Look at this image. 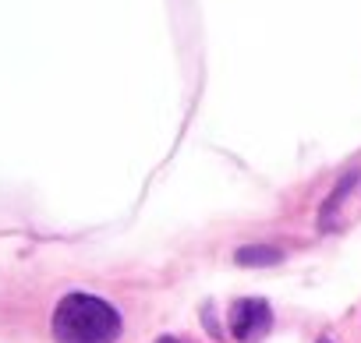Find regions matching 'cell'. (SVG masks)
Returning <instances> with one entry per match:
<instances>
[{"instance_id":"obj_1","label":"cell","mask_w":361,"mask_h":343,"mask_svg":"<svg viewBox=\"0 0 361 343\" xmlns=\"http://www.w3.org/2000/svg\"><path fill=\"white\" fill-rule=\"evenodd\" d=\"M57 343H117L121 311L96 294H68L50 318Z\"/></svg>"},{"instance_id":"obj_2","label":"cell","mask_w":361,"mask_h":343,"mask_svg":"<svg viewBox=\"0 0 361 343\" xmlns=\"http://www.w3.org/2000/svg\"><path fill=\"white\" fill-rule=\"evenodd\" d=\"M273 329V311L262 297H245L231 308V332L245 343H255L262 339L266 332Z\"/></svg>"},{"instance_id":"obj_3","label":"cell","mask_w":361,"mask_h":343,"mask_svg":"<svg viewBox=\"0 0 361 343\" xmlns=\"http://www.w3.org/2000/svg\"><path fill=\"white\" fill-rule=\"evenodd\" d=\"M283 258V251L280 248H266V244H259V248H238L234 251V262L238 266H276Z\"/></svg>"},{"instance_id":"obj_4","label":"cell","mask_w":361,"mask_h":343,"mask_svg":"<svg viewBox=\"0 0 361 343\" xmlns=\"http://www.w3.org/2000/svg\"><path fill=\"white\" fill-rule=\"evenodd\" d=\"M156 343H180V339H173V336H163V339H156Z\"/></svg>"},{"instance_id":"obj_5","label":"cell","mask_w":361,"mask_h":343,"mask_svg":"<svg viewBox=\"0 0 361 343\" xmlns=\"http://www.w3.org/2000/svg\"><path fill=\"white\" fill-rule=\"evenodd\" d=\"M319 343H333V339H326V336H322V339H319Z\"/></svg>"}]
</instances>
